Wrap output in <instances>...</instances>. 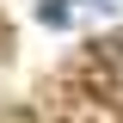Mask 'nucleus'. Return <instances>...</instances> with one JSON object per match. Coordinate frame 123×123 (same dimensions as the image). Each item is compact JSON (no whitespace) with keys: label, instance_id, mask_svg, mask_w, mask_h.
Masks as SVG:
<instances>
[{"label":"nucleus","instance_id":"nucleus-1","mask_svg":"<svg viewBox=\"0 0 123 123\" xmlns=\"http://www.w3.org/2000/svg\"><path fill=\"white\" fill-rule=\"evenodd\" d=\"M98 49H105V62H111V68H117V74H123V37H105V43H98Z\"/></svg>","mask_w":123,"mask_h":123}]
</instances>
